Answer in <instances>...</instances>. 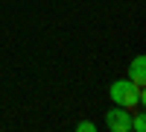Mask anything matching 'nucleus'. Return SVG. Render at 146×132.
<instances>
[{
    "label": "nucleus",
    "instance_id": "obj_1",
    "mask_svg": "<svg viewBox=\"0 0 146 132\" xmlns=\"http://www.w3.org/2000/svg\"><path fill=\"white\" fill-rule=\"evenodd\" d=\"M108 97H111L114 106H123V109L135 112V109H140V103H143L146 94L137 91L129 79H117V82H111V88H108Z\"/></svg>",
    "mask_w": 146,
    "mask_h": 132
},
{
    "label": "nucleus",
    "instance_id": "obj_2",
    "mask_svg": "<svg viewBox=\"0 0 146 132\" xmlns=\"http://www.w3.org/2000/svg\"><path fill=\"white\" fill-rule=\"evenodd\" d=\"M105 126L111 132H131V112L123 106H111L105 112Z\"/></svg>",
    "mask_w": 146,
    "mask_h": 132
},
{
    "label": "nucleus",
    "instance_id": "obj_3",
    "mask_svg": "<svg viewBox=\"0 0 146 132\" xmlns=\"http://www.w3.org/2000/svg\"><path fill=\"white\" fill-rule=\"evenodd\" d=\"M129 82H131L137 91H143V85H146V59H143V56H137L135 62H131V68H129Z\"/></svg>",
    "mask_w": 146,
    "mask_h": 132
},
{
    "label": "nucleus",
    "instance_id": "obj_4",
    "mask_svg": "<svg viewBox=\"0 0 146 132\" xmlns=\"http://www.w3.org/2000/svg\"><path fill=\"white\" fill-rule=\"evenodd\" d=\"M131 129H135V132H143V129H146V117H143V112H137V109H135V117H131Z\"/></svg>",
    "mask_w": 146,
    "mask_h": 132
},
{
    "label": "nucleus",
    "instance_id": "obj_5",
    "mask_svg": "<svg viewBox=\"0 0 146 132\" xmlns=\"http://www.w3.org/2000/svg\"><path fill=\"white\" fill-rule=\"evenodd\" d=\"M76 132H96V123H91V121H79V123H76Z\"/></svg>",
    "mask_w": 146,
    "mask_h": 132
}]
</instances>
